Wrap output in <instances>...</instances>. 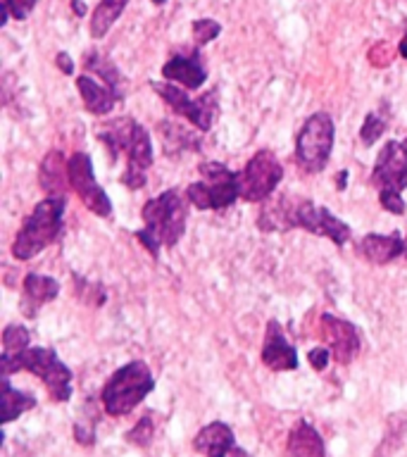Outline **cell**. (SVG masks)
<instances>
[{"label": "cell", "mask_w": 407, "mask_h": 457, "mask_svg": "<svg viewBox=\"0 0 407 457\" xmlns=\"http://www.w3.org/2000/svg\"><path fill=\"white\" fill-rule=\"evenodd\" d=\"M84 65H86V69H95V74L105 81V86L112 88L117 98L122 101V77H119V69L112 62L102 60V55H98V53H88Z\"/></svg>", "instance_id": "cell-25"}, {"label": "cell", "mask_w": 407, "mask_h": 457, "mask_svg": "<svg viewBox=\"0 0 407 457\" xmlns=\"http://www.w3.org/2000/svg\"><path fill=\"white\" fill-rule=\"evenodd\" d=\"M186 215H189L186 203L176 189L165 191L153 200H148L141 212L148 232L167 248H175L186 233Z\"/></svg>", "instance_id": "cell-8"}, {"label": "cell", "mask_w": 407, "mask_h": 457, "mask_svg": "<svg viewBox=\"0 0 407 457\" xmlns=\"http://www.w3.org/2000/svg\"><path fill=\"white\" fill-rule=\"evenodd\" d=\"M193 448L205 457H229V453L236 448L233 428L224 421H212L198 431L193 438Z\"/></svg>", "instance_id": "cell-17"}, {"label": "cell", "mask_w": 407, "mask_h": 457, "mask_svg": "<svg viewBox=\"0 0 407 457\" xmlns=\"http://www.w3.org/2000/svg\"><path fill=\"white\" fill-rule=\"evenodd\" d=\"M400 55L407 60V34L403 37V41H400Z\"/></svg>", "instance_id": "cell-37"}, {"label": "cell", "mask_w": 407, "mask_h": 457, "mask_svg": "<svg viewBox=\"0 0 407 457\" xmlns=\"http://www.w3.org/2000/svg\"><path fill=\"white\" fill-rule=\"evenodd\" d=\"M379 203H381L384 210L391 212V215H403L405 212L403 193H395V191H379Z\"/></svg>", "instance_id": "cell-31"}, {"label": "cell", "mask_w": 407, "mask_h": 457, "mask_svg": "<svg viewBox=\"0 0 407 457\" xmlns=\"http://www.w3.org/2000/svg\"><path fill=\"white\" fill-rule=\"evenodd\" d=\"M229 457H250V455H248L246 450H240V448H233L232 453H229Z\"/></svg>", "instance_id": "cell-38"}, {"label": "cell", "mask_w": 407, "mask_h": 457, "mask_svg": "<svg viewBox=\"0 0 407 457\" xmlns=\"http://www.w3.org/2000/svg\"><path fill=\"white\" fill-rule=\"evenodd\" d=\"M203 182L191 184L186 198L196 210H226L240 198L239 179L222 162H203L198 167Z\"/></svg>", "instance_id": "cell-6"}, {"label": "cell", "mask_w": 407, "mask_h": 457, "mask_svg": "<svg viewBox=\"0 0 407 457\" xmlns=\"http://www.w3.org/2000/svg\"><path fill=\"white\" fill-rule=\"evenodd\" d=\"M162 77L172 84L196 91L205 84L208 79V69L203 65V53L200 48L191 53V55H172L162 67Z\"/></svg>", "instance_id": "cell-15"}, {"label": "cell", "mask_w": 407, "mask_h": 457, "mask_svg": "<svg viewBox=\"0 0 407 457\" xmlns=\"http://www.w3.org/2000/svg\"><path fill=\"white\" fill-rule=\"evenodd\" d=\"M129 5V0H101L95 5L94 15H91V37L102 38L112 29V24L122 17V12Z\"/></svg>", "instance_id": "cell-22"}, {"label": "cell", "mask_w": 407, "mask_h": 457, "mask_svg": "<svg viewBox=\"0 0 407 457\" xmlns=\"http://www.w3.org/2000/svg\"><path fill=\"white\" fill-rule=\"evenodd\" d=\"M262 232H286L300 226L314 236H327L331 243L343 246L350 241V226L338 219L324 205H314L307 198H279L277 203L265 205L257 217Z\"/></svg>", "instance_id": "cell-1"}, {"label": "cell", "mask_w": 407, "mask_h": 457, "mask_svg": "<svg viewBox=\"0 0 407 457\" xmlns=\"http://www.w3.org/2000/svg\"><path fill=\"white\" fill-rule=\"evenodd\" d=\"M60 293V283L45 274H27L24 279V303L41 307L44 303L55 300Z\"/></svg>", "instance_id": "cell-23"}, {"label": "cell", "mask_w": 407, "mask_h": 457, "mask_svg": "<svg viewBox=\"0 0 407 457\" xmlns=\"http://www.w3.org/2000/svg\"><path fill=\"white\" fill-rule=\"evenodd\" d=\"M403 151H405V158H407V138L403 141Z\"/></svg>", "instance_id": "cell-41"}, {"label": "cell", "mask_w": 407, "mask_h": 457, "mask_svg": "<svg viewBox=\"0 0 407 457\" xmlns=\"http://www.w3.org/2000/svg\"><path fill=\"white\" fill-rule=\"evenodd\" d=\"M405 257H407V236H405Z\"/></svg>", "instance_id": "cell-42"}, {"label": "cell", "mask_w": 407, "mask_h": 457, "mask_svg": "<svg viewBox=\"0 0 407 457\" xmlns=\"http://www.w3.org/2000/svg\"><path fill=\"white\" fill-rule=\"evenodd\" d=\"M38 184L44 186L48 198H62L67 184H69V169L60 151H51L41 162V172H38Z\"/></svg>", "instance_id": "cell-20"}, {"label": "cell", "mask_w": 407, "mask_h": 457, "mask_svg": "<svg viewBox=\"0 0 407 457\" xmlns=\"http://www.w3.org/2000/svg\"><path fill=\"white\" fill-rule=\"evenodd\" d=\"M158 131H160L162 145H165V151H167L169 158H172V155H179V152L183 151H198V148H200V138H198L196 134H191L189 129L179 126L176 122H169V119L167 122H160Z\"/></svg>", "instance_id": "cell-21"}, {"label": "cell", "mask_w": 407, "mask_h": 457, "mask_svg": "<svg viewBox=\"0 0 407 457\" xmlns=\"http://www.w3.org/2000/svg\"><path fill=\"white\" fill-rule=\"evenodd\" d=\"M67 169H69V186L77 191L81 203L98 217H110L112 203H110L108 193L102 191L101 184L95 182L94 162L88 158V152H74L67 160Z\"/></svg>", "instance_id": "cell-11"}, {"label": "cell", "mask_w": 407, "mask_h": 457, "mask_svg": "<svg viewBox=\"0 0 407 457\" xmlns=\"http://www.w3.org/2000/svg\"><path fill=\"white\" fill-rule=\"evenodd\" d=\"M371 184L379 191H395V193H403L407 189V158L403 143L388 141L381 148L374 172H371Z\"/></svg>", "instance_id": "cell-13"}, {"label": "cell", "mask_w": 407, "mask_h": 457, "mask_svg": "<svg viewBox=\"0 0 407 457\" xmlns=\"http://www.w3.org/2000/svg\"><path fill=\"white\" fill-rule=\"evenodd\" d=\"M151 88L160 95L162 101L167 102L172 112L186 117L198 131H210L217 122L219 115V98L217 91L200 95L196 101H191V95H186L182 88L172 84V81H151Z\"/></svg>", "instance_id": "cell-10"}, {"label": "cell", "mask_w": 407, "mask_h": 457, "mask_svg": "<svg viewBox=\"0 0 407 457\" xmlns=\"http://www.w3.org/2000/svg\"><path fill=\"white\" fill-rule=\"evenodd\" d=\"M155 417L153 412L143 414L139 420V424L131 428L129 434H126V441L134 443V445H148V443L153 441V434H155Z\"/></svg>", "instance_id": "cell-28"}, {"label": "cell", "mask_w": 407, "mask_h": 457, "mask_svg": "<svg viewBox=\"0 0 407 457\" xmlns=\"http://www.w3.org/2000/svg\"><path fill=\"white\" fill-rule=\"evenodd\" d=\"M62 217H65V198L41 200L29 217L24 219L22 229L12 243V255L17 260H31L55 243L62 232Z\"/></svg>", "instance_id": "cell-3"}, {"label": "cell", "mask_w": 407, "mask_h": 457, "mask_svg": "<svg viewBox=\"0 0 407 457\" xmlns=\"http://www.w3.org/2000/svg\"><path fill=\"white\" fill-rule=\"evenodd\" d=\"M167 0H153V5H165Z\"/></svg>", "instance_id": "cell-40"}, {"label": "cell", "mask_w": 407, "mask_h": 457, "mask_svg": "<svg viewBox=\"0 0 407 457\" xmlns=\"http://www.w3.org/2000/svg\"><path fill=\"white\" fill-rule=\"evenodd\" d=\"M239 193L246 203L267 200L284 179V167L272 151H257L239 175Z\"/></svg>", "instance_id": "cell-9"}, {"label": "cell", "mask_w": 407, "mask_h": 457, "mask_svg": "<svg viewBox=\"0 0 407 457\" xmlns=\"http://www.w3.org/2000/svg\"><path fill=\"white\" fill-rule=\"evenodd\" d=\"M77 88H79L81 94V102H84V108L91 112V115H110L115 105L119 102V98L115 95L112 88H108L101 81H95L94 77H77Z\"/></svg>", "instance_id": "cell-19"}, {"label": "cell", "mask_w": 407, "mask_h": 457, "mask_svg": "<svg viewBox=\"0 0 407 457\" xmlns=\"http://www.w3.org/2000/svg\"><path fill=\"white\" fill-rule=\"evenodd\" d=\"M360 255H364L371 265H388L405 255V239L398 232L393 233H367L360 241Z\"/></svg>", "instance_id": "cell-16"}, {"label": "cell", "mask_w": 407, "mask_h": 457, "mask_svg": "<svg viewBox=\"0 0 407 457\" xmlns=\"http://www.w3.org/2000/svg\"><path fill=\"white\" fill-rule=\"evenodd\" d=\"M329 355H331V350H329L327 346H317V348H313L307 353V360H310V364H313L314 370L324 371L329 367Z\"/></svg>", "instance_id": "cell-33"}, {"label": "cell", "mask_w": 407, "mask_h": 457, "mask_svg": "<svg viewBox=\"0 0 407 457\" xmlns=\"http://www.w3.org/2000/svg\"><path fill=\"white\" fill-rule=\"evenodd\" d=\"M334 119L327 112L307 117L296 138V165L305 175H320L329 165L334 151Z\"/></svg>", "instance_id": "cell-7"}, {"label": "cell", "mask_w": 407, "mask_h": 457, "mask_svg": "<svg viewBox=\"0 0 407 457\" xmlns=\"http://www.w3.org/2000/svg\"><path fill=\"white\" fill-rule=\"evenodd\" d=\"M388 129V115L384 112H370L364 117L362 129H360V141L364 145H374L381 138V134H386Z\"/></svg>", "instance_id": "cell-27"}, {"label": "cell", "mask_w": 407, "mask_h": 457, "mask_svg": "<svg viewBox=\"0 0 407 457\" xmlns=\"http://www.w3.org/2000/svg\"><path fill=\"white\" fill-rule=\"evenodd\" d=\"M3 377L15 371H31L41 377L45 391L51 393L55 403H67L72 398V370L67 367L53 348H27L17 355H0Z\"/></svg>", "instance_id": "cell-2"}, {"label": "cell", "mask_w": 407, "mask_h": 457, "mask_svg": "<svg viewBox=\"0 0 407 457\" xmlns=\"http://www.w3.org/2000/svg\"><path fill=\"white\" fill-rule=\"evenodd\" d=\"M55 62H58V67L62 69V72L67 74V77H72L74 74V62L72 58L67 55V53H58V58H55Z\"/></svg>", "instance_id": "cell-35"}, {"label": "cell", "mask_w": 407, "mask_h": 457, "mask_svg": "<svg viewBox=\"0 0 407 457\" xmlns=\"http://www.w3.org/2000/svg\"><path fill=\"white\" fill-rule=\"evenodd\" d=\"M98 141L105 143L110 151L112 160H119V152H126L129 165L126 167L146 169L153 165V143H151V134L141 126L136 119L129 117H119L112 122H105L98 131Z\"/></svg>", "instance_id": "cell-5"}, {"label": "cell", "mask_w": 407, "mask_h": 457, "mask_svg": "<svg viewBox=\"0 0 407 457\" xmlns=\"http://www.w3.org/2000/svg\"><path fill=\"white\" fill-rule=\"evenodd\" d=\"M320 339L327 343V348L331 350L336 363L341 364L353 363L360 355V348H362V339H360V331H357L355 324L338 320L334 314H322L320 317Z\"/></svg>", "instance_id": "cell-12"}, {"label": "cell", "mask_w": 407, "mask_h": 457, "mask_svg": "<svg viewBox=\"0 0 407 457\" xmlns=\"http://www.w3.org/2000/svg\"><path fill=\"white\" fill-rule=\"evenodd\" d=\"M146 182H148L146 169H139V167H126V169H124L122 184L126 186V189L139 191V189H143V186H146Z\"/></svg>", "instance_id": "cell-32"}, {"label": "cell", "mask_w": 407, "mask_h": 457, "mask_svg": "<svg viewBox=\"0 0 407 457\" xmlns=\"http://www.w3.org/2000/svg\"><path fill=\"white\" fill-rule=\"evenodd\" d=\"M72 10H74V12H77V15H79V17L86 15V5H84L81 0H72Z\"/></svg>", "instance_id": "cell-36"}, {"label": "cell", "mask_w": 407, "mask_h": 457, "mask_svg": "<svg viewBox=\"0 0 407 457\" xmlns=\"http://www.w3.org/2000/svg\"><path fill=\"white\" fill-rule=\"evenodd\" d=\"M286 457H327L320 431L310 421H298L286 441Z\"/></svg>", "instance_id": "cell-18"}, {"label": "cell", "mask_w": 407, "mask_h": 457, "mask_svg": "<svg viewBox=\"0 0 407 457\" xmlns=\"http://www.w3.org/2000/svg\"><path fill=\"white\" fill-rule=\"evenodd\" d=\"M155 379L153 371L143 360H134L108 379V384L102 388L101 400L105 412L112 417H124L129 414L141 400L148 398V393H153Z\"/></svg>", "instance_id": "cell-4"}, {"label": "cell", "mask_w": 407, "mask_h": 457, "mask_svg": "<svg viewBox=\"0 0 407 457\" xmlns=\"http://www.w3.org/2000/svg\"><path fill=\"white\" fill-rule=\"evenodd\" d=\"M38 0H0V5L8 10L10 17L17 22H24L31 15V10L37 8Z\"/></svg>", "instance_id": "cell-30"}, {"label": "cell", "mask_w": 407, "mask_h": 457, "mask_svg": "<svg viewBox=\"0 0 407 457\" xmlns=\"http://www.w3.org/2000/svg\"><path fill=\"white\" fill-rule=\"evenodd\" d=\"M219 34H222V24L215 22V20L203 17V20H196V22H193V41H196L198 48L215 41Z\"/></svg>", "instance_id": "cell-29"}, {"label": "cell", "mask_w": 407, "mask_h": 457, "mask_svg": "<svg viewBox=\"0 0 407 457\" xmlns=\"http://www.w3.org/2000/svg\"><path fill=\"white\" fill-rule=\"evenodd\" d=\"M29 331L22 324H8L3 331V355H17L22 350L31 348Z\"/></svg>", "instance_id": "cell-26"}, {"label": "cell", "mask_w": 407, "mask_h": 457, "mask_svg": "<svg viewBox=\"0 0 407 457\" xmlns=\"http://www.w3.org/2000/svg\"><path fill=\"white\" fill-rule=\"evenodd\" d=\"M31 407H37V400L29 393H22L12 388L10 377H3V424L15 421L20 414L29 412Z\"/></svg>", "instance_id": "cell-24"}, {"label": "cell", "mask_w": 407, "mask_h": 457, "mask_svg": "<svg viewBox=\"0 0 407 457\" xmlns=\"http://www.w3.org/2000/svg\"><path fill=\"white\" fill-rule=\"evenodd\" d=\"M136 239L141 241V243H143V248H146L148 253L153 255V257H158V255H160V241L155 239L153 233L148 232V229H141V232H136Z\"/></svg>", "instance_id": "cell-34"}, {"label": "cell", "mask_w": 407, "mask_h": 457, "mask_svg": "<svg viewBox=\"0 0 407 457\" xmlns=\"http://www.w3.org/2000/svg\"><path fill=\"white\" fill-rule=\"evenodd\" d=\"M262 364L272 371L298 370V350L289 339L277 320L267 322L265 346H262Z\"/></svg>", "instance_id": "cell-14"}, {"label": "cell", "mask_w": 407, "mask_h": 457, "mask_svg": "<svg viewBox=\"0 0 407 457\" xmlns=\"http://www.w3.org/2000/svg\"><path fill=\"white\" fill-rule=\"evenodd\" d=\"M346 182H348V172H343V175H338V189H346Z\"/></svg>", "instance_id": "cell-39"}]
</instances>
